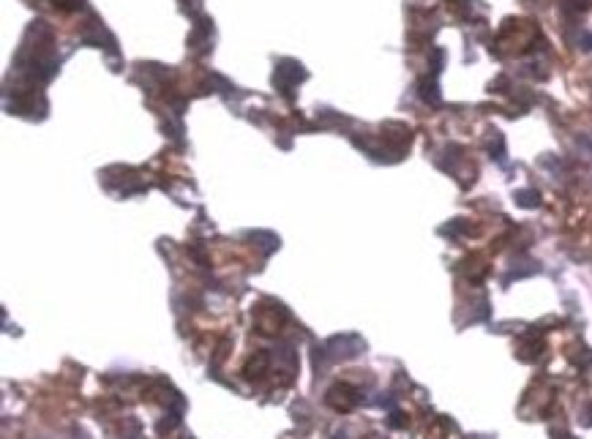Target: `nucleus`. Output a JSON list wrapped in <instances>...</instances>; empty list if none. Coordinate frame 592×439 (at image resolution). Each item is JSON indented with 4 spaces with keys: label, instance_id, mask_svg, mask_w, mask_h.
<instances>
[{
    "label": "nucleus",
    "instance_id": "nucleus-3",
    "mask_svg": "<svg viewBox=\"0 0 592 439\" xmlns=\"http://www.w3.org/2000/svg\"><path fill=\"white\" fill-rule=\"evenodd\" d=\"M355 341H358V335H349V344H355ZM331 344H333V347H339V350H341V347L347 344V335H344V338H341V335H336ZM333 357H352V355H349V352H333Z\"/></svg>",
    "mask_w": 592,
    "mask_h": 439
},
{
    "label": "nucleus",
    "instance_id": "nucleus-4",
    "mask_svg": "<svg viewBox=\"0 0 592 439\" xmlns=\"http://www.w3.org/2000/svg\"><path fill=\"white\" fill-rule=\"evenodd\" d=\"M516 199H519V205H524V208H535L538 205V191H519Z\"/></svg>",
    "mask_w": 592,
    "mask_h": 439
},
{
    "label": "nucleus",
    "instance_id": "nucleus-1",
    "mask_svg": "<svg viewBox=\"0 0 592 439\" xmlns=\"http://www.w3.org/2000/svg\"><path fill=\"white\" fill-rule=\"evenodd\" d=\"M358 401H361V399H358V390H355V387L336 385L328 390V404H331L333 409H339V412H349Z\"/></svg>",
    "mask_w": 592,
    "mask_h": 439
},
{
    "label": "nucleus",
    "instance_id": "nucleus-2",
    "mask_svg": "<svg viewBox=\"0 0 592 439\" xmlns=\"http://www.w3.org/2000/svg\"><path fill=\"white\" fill-rule=\"evenodd\" d=\"M268 369V355L265 352H257L251 360H248V366H246V377H262V371Z\"/></svg>",
    "mask_w": 592,
    "mask_h": 439
}]
</instances>
